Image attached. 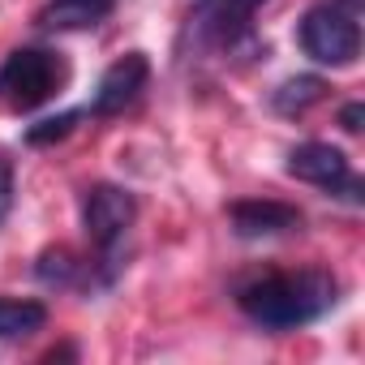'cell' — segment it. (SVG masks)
<instances>
[{
    "label": "cell",
    "instance_id": "1",
    "mask_svg": "<svg viewBox=\"0 0 365 365\" xmlns=\"http://www.w3.org/2000/svg\"><path fill=\"white\" fill-rule=\"evenodd\" d=\"M335 275L327 271H297V275H267L250 288H241V309L267 331H292L314 318H322L335 305Z\"/></svg>",
    "mask_w": 365,
    "mask_h": 365
},
{
    "label": "cell",
    "instance_id": "2",
    "mask_svg": "<svg viewBox=\"0 0 365 365\" xmlns=\"http://www.w3.org/2000/svg\"><path fill=\"white\" fill-rule=\"evenodd\" d=\"M69 82V61L52 48H18L0 65V99L14 112H35Z\"/></svg>",
    "mask_w": 365,
    "mask_h": 365
},
{
    "label": "cell",
    "instance_id": "3",
    "mask_svg": "<svg viewBox=\"0 0 365 365\" xmlns=\"http://www.w3.org/2000/svg\"><path fill=\"white\" fill-rule=\"evenodd\" d=\"M301 48L309 61L318 65H331V69H348L356 56H361V31L352 22V14L335 9V5H318L301 18V31H297Z\"/></svg>",
    "mask_w": 365,
    "mask_h": 365
},
{
    "label": "cell",
    "instance_id": "4",
    "mask_svg": "<svg viewBox=\"0 0 365 365\" xmlns=\"http://www.w3.org/2000/svg\"><path fill=\"white\" fill-rule=\"evenodd\" d=\"M133 215H138V202H133V194L120 190V185H91V190L82 194V228H86V237L95 241V250H103L108 258H112L116 245L125 241Z\"/></svg>",
    "mask_w": 365,
    "mask_h": 365
},
{
    "label": "cell",
    "instance_id": "5",
    "mask_svg": "<svg viewBox=\"0 0 365 365\" xmlns=\"http://www.w3.org/2000/svg\"><path fill=\"white\" fill-rule=\"evenodd\" d=\"M288 176L309 180V185L331 190V194H344V198H352V202L361 198V180H356L348 155L335 150V146H327V142H305V146H297V150L288 155Z\"/></svg>",
    "mask_w": 365,
    "mask_h": 365
},
{
    "label": "cell",
    "instance_id": "6",
    "mask_svg": "<svg viewBox=\"0 0 365 365\" xmlns=\"http://www.w3.org/2000/svg\"><path fill=\"white\" fill-rule=\"evenodd\" d=\"M146 78H150V61H146L142 52H125V56H120V61H112V65H108V73L99 78V91H95L91 112H95V116L125 112V108L142 95Z\"/></svg>",
    "mask_w": 365,
    "mask_h": 365
},
{
    "label": "cell",
    "instance_id": "7",
    "mask_svg": "<svg viewBox=\"0 0 365 365\" xmlns=\"http://www.w3.org/2000/svg\"><path fill=\"white\" fill-rule=\"evenodd\" d=\"M232 228L241 237H279L301 228V211L288 202H271V198H250V202H232Z\"/></svg>",
    "mask_w": 365,
    "mask_h": 365
},
{
    "label": "cell",
    "instance_id": "8",
    "mask_svg": "<svg viewBox=\"0 0 365 365\" xmlns=\"http://www.w3.org/2000/svg\"><path fill=\"white\" fill-rule=\"evenodd\" d=\"M112 14V0H52L39 14V26L48 31H82V26H99Z\"/></svg>",
    "mask_w": 365,
    "mask_h": 365
},
{
    "label": "cell",
    "instance_id": "9",
    "mask_svg": "<svg viewBox=\"0 0 365 365\" xmlns=\"http://www.w3.org/2000/svg\"><path fill=\"white\" fill-rule=\"evenodd\" d=\"M262 5V0H202V9H198V26L211 35V39H232L250 18L254 9Z\"/></svg>",
    "mask_w": 365,
    "mask_h": 365
},
{
    "label": "cell",
    "instance_id": "10",
    "mask_svg": "<svg viewBox=\"0 0 365 365\" xmlns=\"http://www.w3.org/2000/svg\"><path fill=\"white\" fill-rule=\"evenodd\" d=\"M48 305L43 301H18V297H0V339H26L43 331Z\"/></svg>",
    "mask_w": 365,
    "mask_h": 365
},
{
    "label": "cell",
    "instance_id": "11",
    "mask_svg": "<svg viewBox=\"0 0 365 365\" xmlns=\"http://www.w3.org/2000/svg\"><path fill=\"white\" fill-rule=\"evenodd\" d=\"M322 99H327V82L301 73V78H288V82L271 95V108L284 112V116H301V112H309V108L322 103Z\"/></svg>",
    "mask_w": 365,
    "mask_h": 365
},
{
    "label": "cell",
    "instance_id": "12",
    "mask_svg": "<svg viewBox=\"0 0 365 365\" xmlns=\"http://www.w3.org/2000/svg\"><path fill=\"white\" fill-rule=\"evenodd\" d=\"M78 271H82V262H78L65 245L43 250V254H39V262H35V275H39L48 288H69V284L78 279Z\"/></svg>",
    "mask_w": 365,
    "mask_h": 365
},
{
    "label": "cell",
    "instance_id": "13",
    "mask_svg": "<svg viewBox=\"0 0 365 365\" xmlns=\"http://www.w3.org/2000/svg\"><path fill=\"white\" fill-rule=\"evenodd\" d=\"M78 116H82V112H61V116H52V120H39L35 129H26V142H31V146H48V142L65 138V133L78 125Z\"/></svg>",
    "mask_w": 365,
    "mask_h": 365
},
{
    "label": "cell",
    "instance_id": "14",
    "mask_svg": "<svg viewBox=\"0 0 365 365\" xmlns=\"http://www.w3.org/2000/svg\"><path fill=\"white\" fill-rule=\"evenodd\" d=\"M9 207H14V168L0 159V220L9 215Z\"/></svg>",
    "mask_w": 365,
    "mask_h": 365
},
{
    "label": "cell",
    "instance_id": "15",
    "mask_svg": "<svg viewBox=\"0 0 365 365\" xmlns=\"http://www.w3.org/2000/svg\"><path fill=\"white\" fill-rule=\"evenodd\" d=\"M361 120H365V108H361V103H348V108L339 112V125H344L348 133H361Z\"/></svg>",
    "mask_w": 365,
    "mask_h": 365
}]
</instances>
